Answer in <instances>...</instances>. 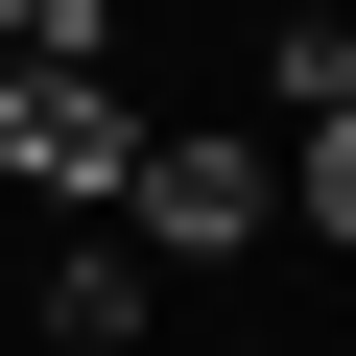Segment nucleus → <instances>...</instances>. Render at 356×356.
<instances>
[{
	"mask_svg": "<svg viewBox=\"0 0 356 356\" xmlns=\"http://www.w3.org/2000/svg\"><path fill=\"white\" fill-rule=\"evenodd\" d=\"M143 309H166V261H143V238H72V261H48V356H119Z\"/></svg>",
	"mask_w": 356,
	"mask_h": 356,
	"instance_id": "7ed1b4c3",
	"label": "nucleus"
},
{
	"mask_svg": "<svg viewBox=\"0 0 356 356\" xmlns=\"http://www.w3.org/2000/svg\"><path fill=\"white\" fill-rule=\"evenodd\" d=\"M119 166H143V95H119L95 48H0V191L119 214Z\"/></svg>",
	"mask_w": 356,
	"mask_h": 356,
	"instance_id": "f03ea898",
	"label": "nucleus"
},
{
	"mask_svg": "<svg viewBox=\"0 0 356 356\" xmlns=\"http://www.w3.org/2000/svg\"><path fill=\"white\" fill-rule=\"evenodd\" d=\"M119 238H143V261H238V238H285V143H261V119H143Z\"/></svg>",
	"mask_w": 356,
	"mask_h": 356,
	"instance_id": "f257e3e1",
	"label": "nucleus"
},
{
	"mask_svg": "<svg viewBox=\"0 0 356 356\" xmlns=\"http://www.w3.org/2000/svg\"><path fill=\"white\" fill-rule=\"evenodd\" d=\"M285 238H356V95L285 119Z\"/></svg>",
	"mask_w": 356,
	"mask_h": 356,
	"instance_id": "20e7f679",
	"label": "nucleus"
},
{
	"mask_svg": "<svg viewBox=\"0 0 356 356\" xmlns=\"http://www.w3.org/2000/svg\"><path fill=\"white\" fill-rule=\"evenodd\" d=\"M0 48H24V0H0Z\"/></svg>",
	"mask_w": 356,
	"mask_h": 356,
	"instance_id": "39448f33",
	"label": "nucleus"
},
{
	"mask_svg": "<svg viewBox=\"0 0 356 356\" xmlns=\"http://www.w3.org/2000/svg\"><path fill=\"white\" fill-rule=\"evenodd\" d=\"M119 356H143V332H119Z\"/></svg>",
	"mask_w": 356,
	"mask_h": 356,
	"instance_id": "423d86ee",
	"label": "nucleus"
}]
</instances>
